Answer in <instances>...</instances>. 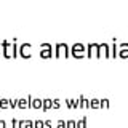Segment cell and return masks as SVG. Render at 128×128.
Masks as SVG:
<instances>
[{"mask_svg": "<svg viewBox=\"0 0 128 128\" xmlns=\"http://www.w3.org/2000/svg\"><path fill=\"white\" fill-rule=\"evenodd\" d=\"M40 48H42V51H40V56H42V58H51V45L43 43Z\"/></svg>", "mask_w": 128, "mask_h": 128, "instance_id": "cell-4", "label": "cell"}, {"mask_svg": "<svg viewBox=\"0 0 128 128\" xmlns=\"http://www.w3.org/2000/svg\"><path fill=\"white\" fill-rule=\"evenodd\" d=\"M61 53H64V56H69V48H67L66 43H58L56 45V56H61Z\"/></svg>", "mask_w": 128, "mask_h": 128, "instance_id": "cell-5", "label": "cell"}, {"mask_svg": "<svg viewBox=\"0 0 128 128\" xmlns=\"http://www.w3.org/2000/svg\"><path fill=\"white\" fill-rule=\"evenodd\" d=\"M85 50V46L82 45V43H75L74 46H72V54L75 56V58H82V51Z\"/></svg>", "mask_w": 128, "mask_h": 128, "instance_id": "cell-6", "label": "cell"}, {"mask_svg": "<svg viewBox=\"0 0 128 128\" xmlns=\"http://www.w3.org/2000/svg\"><path fill=\"white\" fill-rule=\"evenodd\" d=\"M90 107H101V101H99V99H91Z\"/></svg>", "mask_w": 128, "mask_h": 128, "instance_id": "cell-14", "label": "cell"}, {"mask_svg": "<svg viewBox=\"0 0 128 128\" xmlns=\"http://www.w3.org/2000/svg\"><path fill=\"white\" fill-rule=\"evenodd\" d=\"M101 51H104V56H110V53H109V46H107L106 43H102V45H101Z\"/></svg>", "mask_w": 128, "mask_h": 128, "instance_id": "cell-15", "label": "cell"}, {"mask_svg": "<svg viewBox=\"0 0 128 128\" xmlns=\"http://www.w3.org/2000/svg\"><path fill=\"white\" fill-rule=\"evenodd\" d=\"M21 128H34V122H30V120L21 122Z\"/></svg>", "mask_w": 128, "mask_h": 128, "instance_id": "cell-12", "label": "cell"}, {"mask_svg": "<svg viewBox=\"0 0 128 128\" xmlns=\"http://www.w3.org/2000/svg\"><path fill=\"white\" fill-rule=\"evenodd\" d=\"M59 106H61L59 99H53V107H59Z\"/></svg>", "mask_w": 128, "mask_h": 128, "instance_id": "cell-21", "label": "cell"}, {"mask_svg": "<svg viewBox=\"0 0 128 128\" xmlns=\"http://www.w3.org/2000/svg\"><path fill=\"white\" fill-rule=\"evenodd\" d=\"M120 50H122V53H118L120 58H128V45L126 43H123V45L120 46Z\"/></svg>", "mask_w": 128, "mask_h": 128, "instance_id": "cell-9", "label": "cell"}, {"mask_svg": "<svg viewBox=\"0 0 128 128\" xmlns=\"http://www.w3.org/2000/svg\"><path fill=\"white\" fill-rule=\"evenodd\" d=\"M10 107H11V109L18 107V99H10Z\"/></svg>", "mask_w": 128, "mask_h": 128, "instance_id": "cell-19", "label": "cell"}, {"mask_svg": "<svg viewBox=\"0 0 128 128\" xmlns=\"http://www.w3.org/2000/svg\"><path fill=\"white\" fill-rule=\"evenodd\" d=\"M34 128H45V123L42 120H37V122H34Z\"/></svg>", "mask_w": 128, "mask_h": 128, "instance_id": "cell-18", "label": "cell"}, {"mask_svg": "<svg viewBox=\"0 0 128 128\" xmlns=\"http://www.w3.org/2000/svg\"><path fill=\"white\" fill-rule=\"evenodd\" d=\"M43 123H45V128H51V122H50V120H45Z\"/></svg>", "mask_w": 128, "mask_h": 128, "instance_id": "cell-23", "label": "cell"}, {"mask_svg": "<svg viewBox=\"0 0 128 128\" xmlns=\"http://www.w3.org/2000/svg\"><path fill=\"white\" fill-rule=\"evenodd\" d=\"M2 50H3V56H5V58H11V56H13L14 58V50H13V43H10L8 42V40H3L2 42Z\"/></svg>", "mask_w": 128, "mask_h": 128, "instance_id": "cell-1", "label": "cell"}, {"mask_svg": "<svg viewBox=\"0 0 128 128\" xmlns=\"http://www.w3.org/2000/svg\"><path fill=\"white\" fill-rule=\"evenodd\" d=\"M66 128H77V122H75V120H69V122H66Z\"/></svg>", "mask_w": 128, "mask_h": 128, "instance_id": "cell-16", "label": "cell"}, {"mask_svg": "<svg viewBox=\"0 0 128 128\" xmlns=\"http://www.w3.org/2000/svg\"><path fill=\"white\" fill-rule=\"evenodd\" d=\"M30 45H29V43H22V45L21 46H19V54H21L22 56V58H30Z\"/></svg>", "mask_w": 128, "mask_h": 128, "instance_id": "cell-3", "label": "cell"}, {"mask_svg": "<svg viewBox=\"0 0 128 128\" xmlns=\"http://www.w3.org/2000/svg\"><path fill=\"white\" fill-rule=\"evenodd\" d=\"M18 107H21V109H26V107H30V102H29V101H26L24 98H21V99H18Z\"/></svg>", "mask_w": 128, "mask_h": 128, "instance_id": "cell-8", "label": "cell"}, {"mask_svg": "<svg viewBox=\"0 0 128 128\" xmlns=\"http://www.w3.org/2000/svg\"><path fill=\"white\" fill-rule=\"evenodd\" d=\"M6 107H10V99L0 98V109H6Z\"/></svg>", "mask_w": 128, "mask_h": 128, "instance_id": "cell-10", "label": "cell"}, {"mask_svg": "<svg viewBox=\"0 0 128 128\" xmlns=\"http://www.w3.org/2000/svg\"><path fill=\"white\" fill-rule=\"evenodd\" d=\"M58 128H66V123L62 120H58Z\"/></svg>", "mask_w": 128, "mask_h": 128, "instance_id": "cell-22", "label": "cell"}, {"mask_svg": "<svg viewBox=\"0 0 128 128\" xmlns=\"http://www.w3.org/2000/svg\"><path fill=\"white\" fill-rule=\"evenodd\" d=\"M0 128H6V122H5V120H0Z\"/></svg>", "mask_w": 128, "mask_h": 128, "instance_id": "cell-24", "label": "cell"}, {"mask_svg": "<svg viewBox=\"0 0 128 128\" xmlns=\"http://www.w3.org/2000/svg\"><path fill=\"white\" fill-rule=\"evenodd\" d=\"M77 128H86V117H83L82 120L77 122Z\"/></svg>", "mask_w": 128, "mask_h": 128, "instance_id": "cell-13", "label": "cell"}, {"mask_svg": "<svg viewBox=\"0 0 128 128\" xmlns=\"http://www.w3.org/2000/svg\"><path fill=\"white\" fill-rule=\"evenodd\" d=\"M0 48H2V45H0Z\"/></svg>", "mask_w": 128, "mask_h": 128, "instance_id": "cell-25", "label": "cell"}, {"mask_svg": "<svg viewBox=\"0 0 128 128\" xmlns=\"http://www.w3.org/2000/svg\"><path fill=\"white\" fill-rule=\"evenodd\" d=\"M11 126H13V128H21V122L16 120V118H13V120H11Z\"/></svg>", "mask_w": 128, "mask_h": 128, "instance_id": "cell-17", "label": "cell"}, {"mask_svg": "<svg viewBox=\"0 0 128 128\" xmlns=\"http://www.w3.org/2000/svg\"><path fill=\"white\" fill-rule=\"evenodd\" d=\"M50 107H53V101H51V99H43V107H42V109L48 110Z\"/></svg>", "mask_w": 128, "mask_h": 128, "instance_id": "cell-11", "label": "cell"}, {"mask_svg": "<svg viewBox=\"0 0 128 128\" xmlns=\"http://www.w3.org/2000/svg\"><path fill=\"white\" fill-rule=\"evenodd\" d=\"M27 101L30 102V107H34V109H42L43 107V99H32V96H27Z\"/></svg>", "mask_w": 128, "mask_h": 128, "instance_id": "cell-7", "label": "cell"}, {"mask_svg": "<svg viewBox=\"0 0 128 128\" xmlns=\"http://www.w3.org/2000/svg\"><path fill=\"white\" fill-rule=\"evenodd\" d=\"M101 45H98V43H90L88 45V56H93L96 54L98 58H101Z\"/></svg>", "mask_w": 128, "mask_h": 128, "instance_id": "cell-2", "label": "cell"}, {"mask_svg": "<svg viewBox=\"0 0 128 128\" xmlns=\"http://www.w3.org/2000/svg\"><path fill=\"white\" fill-rule=\"evenodd\" d=\"M109 106V101L107 99H101V107H107Z\"/></svg>", "mask_w": 128, "mask_h": 128, "instance_id": "cell-20", "label": "cell"}]
</instances>
